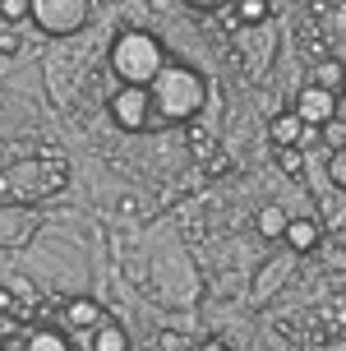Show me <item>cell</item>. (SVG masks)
Instances as JSON below:
<instances>
[{
    "label": "cell",
    "instance_id": "obj_1",
    "mask_svg": "<svg viewBox=\"0 0 346 351\" xmlns=\"http://www.w3.org/2000/svg\"><path fill=\"white\" fill-rule=\"evenodd\" d=\"M148 97H153V125H175V121H190L199 116V106L208 97V84L203 74L190 70V65H180V60H166V70L153 79L148 88Z\"/></svg>",
    "mask_w": 346,
    "mask_h": 351
},
{
    "label": "cell",
    "instance_id": "obj_2",
    "mask_svg": "<svg viewBox=\"0 0 346 351\" xmlns=\"http://www.w3.org/2000/svg\"><path fill=\"white\" fill-rule=\"evenodd\" d=\"M111 70L121 74L125 88H153V79L166 70V51H162V42L153 33H129L116 37V47H111Z\"/></svg>",
    "mask_w": 346,
    "mask_h": 351
},
{
    "label": "cell",
    "instance_id": "obj_3",
    "mask_svg": "<svg viewBox=\"0 0 346 351\" xmlns=\"http://www.w3.org/2000/svg\"><path fill=\"white\" fill-rule=\"evenodd\" d=\"M65 162H18L0 176V194H10L18 204H33V199H47L65 185Z\"/></svg>",
    "mask_w": 346,
    "mask_h": 351
},
{
    "label": "cell",
    "instance_id": "obj_4",
    "mask_svg": "<svg viewBox=\"0 0 346 351\" xmlns=\"http://www.w3.org/2000/svg\"><path fill=\"white\" fill-rule=\"evenodd\" d=\"M33 23L42 28V33H55V37H65V33H79L88 23V14H92V5L88 0H33Z\"/></svg>",
    "mask_w": 346,
    "mask_h": 351
},
{
    "label": "cell",
    "instance_id": "obj_5",
    "mask_svg": "<svg viewBox=\"0 0 346 351\" xmlns=\"http://www.w3.org/2000/svg\"><path fill=\"white\" fill-rule=\"evenodd\" d=\"M111 116L121 130H148L153 125V97H148V88H121V93H111Z\"/></svg>",
    "mask_w": 346,
    "mask_h": 351
},
{
    "label": "cell",
    "instance_id": "obj_6",
    "mask_svg": "<svg viewBox=\"0 0 346 351\" xmlns=\"http://www.w3.org/2000/svg\"><path fill=\"white\" fill-rule=\"evenodd\" d=\"M295 116L305 125H328L332 116H337V97L332 93H323V88H300V97H295Z\"/></svg>",
    "mask_w": 346,
    "mask_h": 351
},
{
    "label": "cell",
    "instance_id": "obj_7",
    "mask_svg": "<svg viewBox=\"0 0 346 351\" xmlns=\"http://www.w3.org/2000/svg\"><path fill=\"white\" fill-rule=\"evenodd\" d=\"M65 333H92V328H102L106 324V310L97 305V300H88V296H79V300H69L65 305Z\"/></svg>",
    "mask_w": 346,
    "mask_h": 351
},
{
    "label": "cell",
    "instance_id": "obj_8",
    "mask_svg": "<svg viewBox=\"0 0 346 351\" xmlns=\"http://www.w3.org/2000/svg\"><path fill=\"white\" fill-rule=\"evenodd\" d=\"M310 88H323V93H332V97H337V93H342L346 88V70H342V60H319V65H314V74H310Z\"/></svg>",
    "mask_w": 346,
    "mask_h": 351
},
{
    "label": "cell",
    "instance_id": "obj_9",
    "mask_svg": "<svg viewBox=\"0 0 346 351\" xmlns=\"http://www.w3.org/2000/svg\"><path fill=\"white\" fill-rule=\"evenodd\" d=\"M88 351H129V337H125L121 324H111V319H106L102 328H92V333H88Z\"/></svg>",
    "mask_w": 346,
    "mask_h": 351
},
{
    "label": "cell",
    "instance_id": "obj_10",
    "mask_svg": "<svg viewBox=\"0 0 346 351\" xmlns=\"http://www.w3.org/2000/svg\"><path fill=\"white\" fill-rule=\"evenodd\" d=\"M300 139H305V121H300L295 111H286V116L273 121V143L277 148H300Z\"/></svg>",
    "mask_w": 346,
    "mask_h": 351
},
{
    "label": "cell",
    "instance_id": "obj_11",
    "mask_svg": "<svg viewBox=\"0 0 346 351\" xmlns=\"http://www.w3.org/2000/svg\"><path fill=\"white\" fill-rule=\"evenodd\" d=\"M282 241H286L295 254H305V250L319 245V227H314L310 217H295V222H286V236H282Z\"/></svg>",
    "mask_w": 346,
    "mask_h": 351
},
{
    "label": "cell",
    "instance_id": "obj_12",
    "mask_svg": "<svg viewBox=\"0 0 346 351\" xmlns=\"http://www.w3.org/2000/svg\"><path fill=\"white\" fill-rule=\"evenodd\" d=\"M28 351H74V347H69V333H60V328H33Z\"/></svg>",
    "mask_w": 346,
    "mask_h": 351
},
{
    "label": "cell",
    "instance_id": "obj_13",
    "mask_svg": "<svg viewBox=\"0 0 346 351\" xmlns=\"http://www.w3.org/2000/svg\"><path fill=\"white\" fill-rule=\"evenodd\" d=\"M259 231L268 236V241H282V236H286V213L277 208V204L259 208Z\"/></svg>",
    "mask_w": 346,
    "mask_h": 351
},
{
    "label": "cell",
    "instance_id": "obj_14",
    "mask_svg": "<svg viewBox=\"0 0 346 351\" xmlns=\"http://www.w3.org/2000/svg\"><path fill=\"white\" fill-rule=\"evenodd\" d=\"M236 19H240V23H259V19H268V0H240V5H236Z\"/></svg>",
    "mask_w": 346,
    "mask_h": 351
},
{
    "label": "cell",
    "instance_id": "obj_15",
    "mask_svg": "<svg viewBox=\"0 0 346 351\" xmlns=\"http://www.w3.org/2000/svg\"><path fill=\"white\" fill-rule=\"evenodd\" d=\"M18 51V23L0 19V56H14Z\"/></svg>",
    "mask_w": 346,
    "mask_h": 351
},
{
    "label": "cell",
    "instance_id": "obj_16",
    "mask_svg": "<svg viewBox=\"0 0 346 351\" xmlns=\"http://www.w3.org/2000/svg\"><path fill=\"white\" fill-rule=\"evenodd\" d=\"M328 176H332V185L346 190V148H337V153L328 158Z\"/></svg>",
    "mask_w": 346,
    "mask_h": 351
},
{
    "label": "cell",
    "instance_id": "obj_17",
    "mask_svg": "<svg viewBox=\"0 0 346 351\" xmlns=\"http://www.w3.org/2000/svg\"><path fill=\"white\" fill-rule=\"evenodd\" d=\"M28 10H33L28 0H0V19H10V23H18V19L28 14Z\"/></svg>",
    "mask_w": 346,
    "mask_h": 351
},
{
    "label": "cell",
    "instance_id": "obj_18",
    "mask_svg": "<svg viewBox=\"0 0 346 351\" xmlns=\"http://www.w3.org/2000/svg\"><path fill=\"white\" fill-rule=\"evenodd\" d=\"M277 162L286 176H300V148H277Z\"/></svg>",
    "mask_w": 346,
    "mask_h": 351
},
{
    "label": "cell",
    "instance_id": "obj_19",
    "mask_svg": "<svg viewBox=\"0 0 346 351\" xmlns=\"http://www.w3.org/2000/svg\"><path fill=\"white\" fill-rule=\"evenodd\" d=\"M323 134H328L332 153H337V148H346V125L342 121H328V125H323Z\"/></svg>",
    "mask_w": 346,
    "mask_h": 351
},
{
    "label": "cell",
    "instance_id": "obj_20",
    "mask_svg": "<svg viewBox=\"0 0 346 351\" xmlns=\"http://www.w3.org/2000/svg\"><path fill=\"white\" fill-rule=\"evenodd\" d=\"M162 351H194V342L185 333H162Z\"/></svg>",
    "mask_w": 346,
    "mask_h": 351
},
{
    "label": "cell",
    "instance_id": "obj_21",
    "mask_svg": "<svg viewBox=\"0 0 346 351\" xmlns=\"http://www.w3.org/2000/svg\"><path fill=\"white\" fill-rule=\"evenodd\" d=\"M10 310H14V291H5V287H0V319L10 315Z\"/></svg>",
    "mask_w": 346,
    "mask_h": 351
},
{
    "label": "cell",
    "instance_id": "obj_22",
    "mask_svg": "<svg viewBox=\"0 0 346 351\" xmlns=\"http://www.w3.org/2000/svg\"><path fill=\"white\" fill-rule=\"evenodd\" d=\"M194 351H231L226 342H203V347H194Z\"/></svg>",
    "mask_w": 346,
    "mask_h": 351
},
{
    "label": "cell",
    "instance_id": "obj_23",
    "mask_svg": "<svg viewBox=\"0 0 346 351\" xmlns=\"http://www.w3.org/2000/svg\"><path fill=\"white\" fill-rule=\"evenodd\" d=\"M342 93H346V88H342Z\"/></svg>",
    "mask_w": 346,
    "mask_h": 351
}]
</instances>
